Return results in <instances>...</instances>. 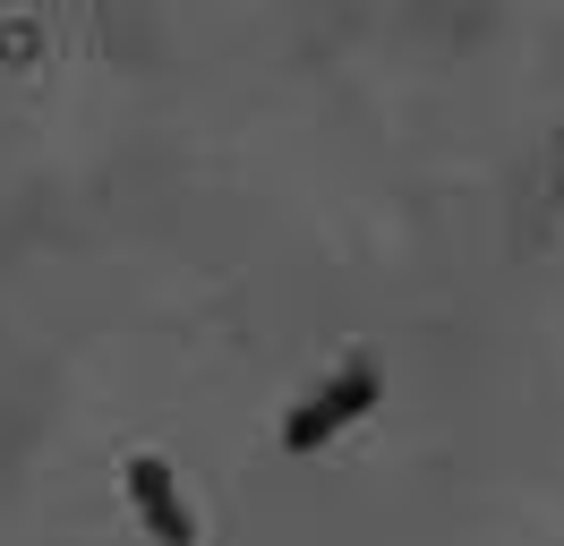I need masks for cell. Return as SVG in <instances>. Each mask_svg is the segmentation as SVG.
<instances>
[{
	"mask_svg": "<svg viewBox=\"0 0 564 546\" xmlns=\"http://www.w3.org/2000/svg\"><path fill=\"white\" fill-rule=\"evenodd\" d=\"M120 478H129V504H138L145 538H154V546H197V521H188V504H180V478H172V461L138 452V461H129Z\"/></svg>",
	"mask_w": 564,
	"mask_h": 546,
	"instance_id": "2",
	"label": "cell"
},
{
	"mask_svg": "<svg viewBox=\"0 0 564 546\" xmlns=\"http://www.w3.org/2000/svg\"><path fill=\"white\" fill-rule=\"evenodd\" d=\"M377 393H386V375L368 368V359H351L334 384H317L308 402L282 418V452H317V444H334L351 418H368V410H377Z\"/></svg>",
	"mask_w": 564,
	"mask_h": 546,
	"instance_id": "1",
	"label": "cell"
}]
</instances>
